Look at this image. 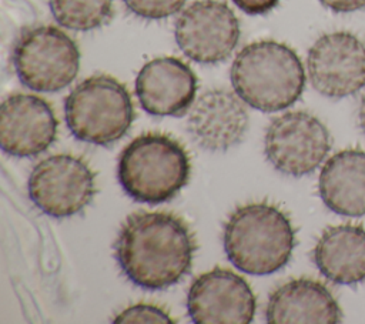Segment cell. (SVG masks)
Wrapping results in <instances>:
<instances>
[{
  "label": "cell",
  "mask_w": 365,
  "mask_h": 324,
  "mask_svg": "<svg viewBox=\"0 0 365 324\" xmlns=\"http://www.w3.org/2000/svg\"><path fill=\"white\" fill-rule=\"evenodd\" d=\"M250 117L244 100L225 88H210L191 106L187 128L204 150L225 151L242 141Z\"/></svg>",
  "instance_id": "4fadbf2b"
},
{
  "label": "cell",
  "mask_w": 365,
  "mask_h": 324,
  "mask_svg": "<svg viewBox=\"0 0 365 324\" xmlns=\"http://www.w3.org/2000/svg\"><path fill=\"white\" fill-rule=\"evenodd\" d=\"M314 263L331 283L354 285L365 280V228L358 224L331 226L314 247Z\"/></svg>",
  "instance_id": "e0dca14e"
},
{
  "label": "cell",
  "mask_w": 365,
  "mask_h": 324,
  "mask_svg": "<svg viewBox=\"0 0 365 324\" xmlns=\"http://www.w3.org/2000/svg\"><path fill=\"white\" fill-rule=\"evenodd\" d=\"M319 3L334 13H352L365 7V0H319Z\"/></svg>",
  "instance_id": "7402d4cb"
},
{
  "label": "cell",
  "mask_w": 365,
  "mask_h": 324,
  "mask_svg": "<svg viewBox=\"0 0 365 324\" xmlns=\"http://www.w3.org/2000/svg\"><path fill=\"white\" fill-rule=\"evenodd\" d=\"M230 77L244 103L264 113L288 108L305 87V70L298 54L274 40L242 47L231 64Z\"/></svg>",
  "instance_id": "7a4b0ae2"
},
{
  "label": "cell",
  "mask_w": 365,
  "mask_h": 324,
  "mask_svg": "<svg viewBox=\"0 0 365 324\" xmlns=\"http://www.w3.org/2000/svg\"><path fill=\"white\" fill-rule=\"evenodd\" d=\"M187 150L173 137L144 133L130 141L117 164L118 181L137 203L161 204L173 200L190 180Z\"/></svg>",
  "instance_id": "277c9868"
},
{
  "label": "cell",
  "mask_w": 365,
  "mask_h": 324,
  "mask_svg": "<svg viewBox=\"0 0 365 324\" xmlns=\"http://www.w3.org/2000/svg\"><path fill=\"white\" fill-rule=\"evenodd\" d=\"M222 243L230 263L252 275L281 270L295 247L291 220L277 206L250 203L237 207L224 224Z\"/></svg>",
  "instance_id": "3957f363"
},
{
  "label": "cell",
  "mask_w": 365,
  "mask_h": 324,
  "mask_svg": "<svg viewBox=\"0 0 365 324\" xmlns=\"http://www.w3.org/2000/svg\"><path fill=\"white\" fill-rule=\"evenodd\" d=\"M240 23L234 11L218 0H197L184 7L174 24L181 53L201 64L227 60L240 40Z\"/></svg>",
  "instance_id": "9c48e42d"
},
{
  "label": "cell",
  "mask_w": 365,
  "mask_h": 324,
  "mask_svg": "<svg viewBox=\"0 0 365 324\" xmlns=\"http://www.w3.org/2000/svg\"><path fill=\"white\" fill-rule=\"evenodd\" d=\"M64 118L77 140L110 146L130 130L134 107L124 84L111 76L96 74L68 93L64 100Z\"/></svg>",
  "instance_id": "5b68a950"
},
{
  "label": "cell",
  "mask_w": 365,
  "mask_h": 324,
  "mask_svg": "<svg viewBox=\"0 0 365 324\" xmlns=\"http://www.w3.org/2000/svg\"><path fill=\"white\" fill-rule=\"evenodd\" d=\"M197 76L177 57L163 56L147 61L135 77V96L151 116H184L195 101Z\"/></svg>",
  "instance_id": "5bb4252c"
},
{
  "label": "cell",
  "mask_w": 365,
  "mask_h": 324,
  "mask_svg": "<svg viewBox=\"0 0 365 324\" xmlns=\"http://www.w3.org/2000/svg\"><path fill=\"white\" fill-rule=\"evenodd\" d=\"M117 324H135V323H164L170 324L174 320L163 308L153 304H134L118 313L114 320Z\"/></svg>",
  "instance_id": "ffe728a7"
},
{
  "label": "cell",
  "mask_w": 365,
  "mask_h": 324,
  "mask_svg": "<svg viewBox=\"0 0 365 324\" xmlns=\"http://www.w3.org/2000/svg\"><path fill=\"white\" fill-rule=\"evenodd\" d=\"M265 318L269 324H336L342 320V311L322 283L311 278H295L271 293Z\"/></svg>",
  "instance_id": "9a60e30c"
},
{
  "label": "cell",
  "mask_w": 365,
  "mask_h": 324,
  "mask_svg": "<svg viewBox=\"0 0 365 324\" xmlns=\"http://www.w3.org/2000/svg\"><path fill=\"white\" fill-rule=\"evenodd\" d=\"M358 126L361 128V131L365 136V93L361 97L359 101V107H358Z\"/></svg>",
  "instance_id": "603a6c76"
},
{
  "label": "cell",
  "mask_w": 365,
  "mask_h": 324,
  "mask_svg": "<svg viewBox=\"0 0 365 324\" xmlns=\"http://www.w3.org/2000/svg\"><path fill=\"white\" fill-rule=\"evenodd\" d=\"M318 193L335 214L365 216V151L346 148L331 156L321 168Z\"/></svg>",
  "instance_id": "2e32d148"
},
{
  "label": "cell",
  "mask_w": 365,
  "mask_h": 324,
  "mask_svg": "<svg viewBox=\"0 0 365 324\" xmlns=\"http://www.w3.org/2000/svg\"><path fill=\"white\" fill-rule=\"evenodd\" d=\"M327 126L307 111H285L267 127L264 153L279 173L302 177L312 173L331 150Z\"/></svg>",
  "instance_id": "52a82bcc"
},
{
  "label": "cell",
  "mask_w": 365,
  "mask_h": 324,
  "mask_svg": "<svg viewBox=\"0 0 365 324\" xmlns=\"http://www.w3.org/2000/svg\"><path fill=\"white\" fill-rule=\"evenodd\" d=\"M11 61L23 86L38 93H54L66 88L77 77L80 50L58 27L36 26L19 36Z\"/></svg>",
  "instance_id": "8992f818"
},
{
  "label": "cell",
  "mask_w": 365,
  "mask_h": 324,
  "mask_svg": "<svg viewBox=\"0 0 365 324\" xmlns=\"http://www.w3.org/2000/svg\"><path fill=\"white\" fill-rule=\"evenodd\" d=\"M58 123L51 106L38 96L17 93L0 107V144L6 154L19 158L36 157L57 137Z\"/></svg>",
  "instance_id": "7c38bea8"
},
{
  "label": "cell",
  "mask_w": 365,
  "mask_h": 324,
  "mask_svg": "<svg viewBox=\"0 0 365 324\" xmlns=\"http://www.w3.org/2000/svg\"><path fill=\"white\" fill-rule=\"evenodd\" d=\"M29 196L44 214L64 218L81 213L96 196V174L73 154H53L34 166Z\"/></svg>",
  "instance_id": "ba28073f"
},
{
  "label": "cell",
  "mask_w": 365,
  "mask_h": 324,
  "mask_svg": "<svg viewBox=\"0 0 365 324\" xmlns=\"http://www.w3.org/2000/svg\"><path fill=\"white\" fill-rule=\"evenodd\" d=\"M197 243L187 223L167 211H137L123 223L114 254L123 274L144 290H164L191 270Z\"/></svg>",
  "instance_id": "6da1fadb"
},
{
  "label": "cell",
  "mask_w": 365,
  "mask_h": 324,
  "mask_svg": "<svg viewBox=\"0 0 365 324\" xmlns=\"http://www.w3.org/2000/svg\"><path fill=\"white\" fill-rule=\"evenodd\" d=\"M241 11L252 16L265 14L277 7L279 0H231Z\"/></svg>",
  "instance_id": "44dd1931"
},
{
  "label": "cell",
  "mask_w": 365,
  "mask_h": 324,
  "mask_svg": "<svg viewBox=\"0 0 365 324\" xmlns=\"http://www.w3.org/2000/svg\"><path fill=\"white\" fill-rule=\"evenodd\" d=\"M114 0H48L54 20L70 30L90 31L107 24Z\"/></svg>",
  "instance_id": "ac0fdd59"
},
{
  "label": "cell",
  "mask_w": 365,
  "mask_h": 324,
  "mask_svg": "<svg viewBox=\"0 0 365 324\" xmlns=\"http://www.w3.org/2000/svg\"><path fill=\"white\" fill-rule=\"evenodd\" d=\"M255 308L257 300L248 283L221 267L198 275L187 294V310L197 324H248Z\"/></svg>",
  "instance_id": "8fae6325"
},
{
  "label": "cell",
  "mask_w": 365,
  "mask_h": 324,
  "mask_svg": "<svg viewBox=\"0 0 365 324\" xmlns=\"http://www.w3.org/2000/svg\"><path fill=\"white\" fill-rule=\"evenodd\" d=\"M311 86L329 98H344L365 87V43L339 30L318 37L307 54Z\"/></svg>",
  "instance_id": "30bf717a"
},
{
  "label": "cell",
  "mask_w": 365,
  "mask_h": 324,
  "mask_svg": "<svg viewBox=\"0 0 365 324\" xmlns=\"http://www.w3.org/2000/svg\"><path fill=\"white\" fill-rule=\"evenodd\" d=\"M185 1L187 0H123L133 14L145 20L167 19L181 11Z\"/></svg>",
  "instance_id": "d6986e66"
}]
</instances>
